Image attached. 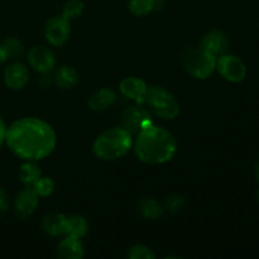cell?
Listing matches in <instances>:
<instances>
[{
	"label": "cell",
	"mask_w": 259,
	"mask_h": 259,
	"mask_svg": "<svg viewBox=\"0 0 259 259\" xmlns=\"http://www.w3.org/2000/svg\"><path fill=\"white\" fill-rule=\"evenodd\" d=\"M119 89H120V93L125 98L132 99V100L137 101V103L143 104V99L148 86H147V83L142 78L125 77L121 81L120 85H119Z\"/></svg>",
	"instance_id": "5bb4252c"
},
{
	"label": "cell",
	"mask_w": 259,
	"mask_h": 259,
	"mask_svg": "<svg viewBox=\"0 0 259 259\" xmlns=\"http://www.w3.org/2000/svg\"><path fill=\"white\" fill-rule=\"evenodd\" d=\"M185 207V199L180 195H171L166 199L163 205V210L171 212V214H177Z\"/></svg>",
	"instance_id": "484cf974"
},
{
	"label": "cell",
	"mask_w": 259,
	"mask_h": 259,
	"mask_svg": "<svg viewBox=\"0 0 259 259\" xmlns=\"http://www.w3.org/2000/svg\"><path fill=\"white\" fill-rule=\"evenodd\" d=\"M138 209L139 212L146 219L151 220L159 219L164 211L163 206L157 200H154L153 197H143V199H141V201L138 202Z\"/></svg>",
	"instance_id": "ac0fdd59"
},
{
	"label": "cell",
	"mask_w": 259,
	"mask_h": 259,
	"mask_svg": "<svg viewBox=\"0 0 259 259\" xmlns=\"http://www.w3.org/2000/svg\"><path fill=\"white\" fill-rule=\"evenodd\" d=\"M83 3L81 0H68L65 5H63L62 9V15L61 17L65 18L66 20H72L76 19L77 17H80L83 12Z\"/></svg>",
	"instance_id": "7402d4cb"
},
{
	"label": "cell",
	"mask_w": 259,
	"mask_h": 259,
	"mask_svg": "<svg viewBox=\"0 0 259 259\" xmlns=\"http://www.w3.org/2000/svg\"><path fill=\"white\" fill-rule=\"evenodd\" d=\"M177 151L176 138L171 132L153 123L142 129L134 141V152L139 161L162 164L171 161Z\"/></svg>",
	"instance_id": "7a4b0ae2"
},
{
	"label": "cell",
	"mask_w": 259,
	"mask_h": 259,
	"mask_svg": "<svg viewBox=\"0 0 259 259\" xmlns=\"http://www.w3.org/2000/svg\"><path fill=\"white\" fill-rule=\"evenodd\" d=\"M42 229L52 237L67 234V217L60 212H51L42 220Z\"/></svg>",
	"instance_id": "9a60e30c"
},
{
	"label": "cell",
	"mask_w": 259,
	"mask_h": 259,
	"mask_svg": "<svg viewBox=\"0 0 259 259\" xmlns=\"http://www.w3.org/2000/svg\"><path fill=\"white\" fill-rule=\"evenodd\" d=\"M200 47L218 58L227 53L228 47H229V39L222 30H211L202 37Z\"/></svg>",
	"instance_id": "7c38bea8"
},
{
	"label": "cell",
	"mask_w": 259,
	"mask_h": 259,
	"mask_svg": "<svg viewBox=\"0 0 259 259\" xmlns=\"http://www.w3.org/2000/svg\"><path fill=\"white\" fill-rule=\"evenodd\" d=\"M5 86L10 90H22L29 80V71L25 65L20 62H13L7 66L3 73Z\"/></svg>",
	"instance_id": "30bf717a"
},
{
	"label": "cell",
	"mask_w": 259,
	"mask_h": 259,
	"mask_svg": "<svg viewBox=\"0 0 259 259\" xmlns=\"http://www.w3.org/2000/svg\"><path fill=\"white\" fill-rule=\"evenodd\" d=\"M5 136H7V125H5L4 120L0 116V148L5 143Z\"/></svg>",
	"instance_id": "83f0119b"
},
{
	"label": "cell",
	"mask_w": 259,
	"mask_h": 259,
	"mask_svg": "<svg viewBox=\"0 0 259 259\" xmlns=\"http://www.w3.org/2000/svg\"><path fill=\"white\" fill-rule=\"evenodd\" d=\"M156 0H129V10L137 17L149 14L154 8Z\"/></svg>",
	"instance_id": "603a6c76"
},
{
	"label": "cell",
	"mask_w": 259,
	"mask_h": 259,
	"mask_svg": "<svg viewBox=\"0 0 259 259\" xmlns=\"http://www.w3.org/2000/svg\"><path fill=\"white\" fill-rule=\"evenodd\" d=\"M42 176V171L33 161H27L19 168V180L24 186L32 187L37 180Z\"/></svg>",
	"instance_id": "d6986e66"
},
{
	"label": "cell",
	"mask_w": 259,
	"mask_h": 259,
	"mask_svg": "<svg viewBox=\"0 0 259 259\" xmlns=\"http://www.w3.org/2000/svg\"><path fill=\"white\" fill-rule=\"evenodd\" d=\"M78 78L80 77L75 68L70 67V66H62L56 71L53 80L58 88L72 89L78 82Z\"/></svg>",
	"instance_id": "e0dca14e"
},
{
	"label": "cell",
	"mask_w": 259,
	"mask_h": 259,
	"mask_svg": "<svg viewBox=\"0 0 259 259\" xmlns=\"http://www.w3.org/2000/svg\"><path fill=\"white\" fill-rule=\"evenodd\" d=\"M133 146V136L123 126L106 129L96 137L93 152L103 161H116L125 156Z\"/></svg>",
	"instance_id": "3957f363"
},
{
	"label": "cell",
	"mask_w": 259,
	"mask_h": 259,
	"mask_svg": "<svg viewBox=\"0 0 259 259\" xmlns=\"http://www.w3.org/2000/svg\"><path fill=\"white\" fill-rule=\"evenodd\" d=\"M81 238L65 235L57 247V255L62 259H81L85 254Z\"/></svg>",
	"instance_id": "4fadbf2b"
},
{
	"label": "cell",
	"mask_w": 259,
	"mask_h": 259,
	"mask_svg": "<svg viewBox=\"0 0 259 259\" xmlns=\"http://www.w3.org/2000/svg\"><path fill=\"white\" fill-rule=\"evenodd\" d=\"M38 197L39 196L33 190V187L25 186V189L20 190L15 196L14 201V209L18 217L22 218V219L30 217L38 206V202H39Z\"/></svg>",
	"instance_id": "8fae6325"
},
{
	"label": "cell",
	"mask_w": 259,
	"mask_h": 259,
	"mask_svg": "<svg viewBox=\"0 0 259 259\" xmlns=\"http://www.w3.org/2000/svg\"><path fill=\"white\" fill-rule=\"evenodd\" d=\"M28 63L39 73H48L55 68L56 57L52 51L46 46H34L28 52Z\"/></svg>",
	"instance_id": "9c48e42d"
},
{
	"label": "cell",
	"mask_w": 259,
	"mask_h": 259,
	"mask_svg": "<svg viewBox=\"0 0 259 259\" xmlns=\"http://www.w3.org/2000/svg\"><path fill=\"white\" fill-rule=\"evenodd\" d=\"M143 104H147L152 113L158 118L172 120L180 114V104L174 95L162 86H148Z\"/></svg>",
	"instance_id": "5b68a950"
},
{
	"label": "cell",
	"mask_w": 259,
	"mask_h": 259,
	"mask_svg": "<svg viewBox=\"0 0 259 259\" xmlns=\"http://www.w3.org/2000/svg\"><path fill=\"white\" fill-rule=\"evenodd\" d=\"M70 22L63 17H53L45 25V37L50 45L61 47L70 38Z\"/></svg>",
	"instance_id": "ba28073f"
},
{
	"label": "cell",
	"mask_w": 259,
	"mask_h": 259,
	"mask_svg": "<svg viewBox=\"0 0 259 259\" xmlns=\"http://www.w3.org/2000/svg\"><path fill=\"white\" fill-rule=\"evenodd\" d=\"M32 187L33 190L37 192L38 196L47 197L50 196L53 192V190H55V182H53L52 179H50V177L40 176Z\"/></svg>",
	"instance_id": "cb8c5ba5"
},
{
	"label": "cell",
	"mask_w": 259,
	"mask_h": 259,
	"mask_svg": "<svg viewBox=\"0 0 259 259\" xmlns=\"http://www.w3.org/2000/svg\"><path fill=\"white\" fill-rule=\"evenodd\" d=\"M128 258L131 259H154L156 254L149 247L143 244H136L129 249Z\"/></svg>",
	"instance_id": "d4e9b609"
},
{
	"label": "cell",
	"mask_w": 259,
	"mask_h": 259,
	"mask_svg": "<svg viewBox=\"0 0 259 259\" xmlns=\"http://www.w3.org/2000/svg\"><path fill=\"white\" fill-rule=\"evenodd\" d=\"M217 70L219 71L224 80L233 83L242 82L247 77V66L239 57L234 55L224 53L218 57Z\"/></svg>",
	"instance_id": "52a82bcc"
},
{
	"label": "cell",
	"mask_w": 259,
	"mask_h": 259,
	"mask_svg": "<svg viewBox=\"0 0 259 259\" xmlns=\"http://www.w3.org/2000/svg\"><path fill=\"white\" fill-rule=\"evenodd\" d=\"M258 201H259V190H258Z\"/></svg>",
	"instance_id": "f546056e"
},
{
	"label": "cell",
	"mask_w": 259,
	"mask_h": 259,
	"mask_svg": "<svg viewBox=\"0 0 259 259\" xmlns=\"http://www.w3.org/2000/svg\"><path fill=\"white\" fill-rule=\"evenodd\" d=\"M89 230L88 220L80 215H71L67 217V234L73 237L82 238L85 237Z\"/></svg>",
	"instance_id": "44dd1931"
},
{
	"label": "cell",
	"mask_w": 259,
	"mask_h": 259,
	"mask_svg": "<svg viewBox=\"0 0 259 259\" xmlns=\"http://www.w3.org/2000/svg\"><path fill=\"white\" fill-rule=\"evenodd\" d=\"M116 101V94L110 89H100L95 91L89 99L88 105L94 111H104L106 109L111 108Z\"/></svg>",
	"instance_id": "2e32d148"
},
{
	"label": "cell",
	"mask_w": 259,
	"mask_h": 259,
	"mask_svg": "<svg viewBox=\"0 0 259 259\" xmlns=\"http://www.w3.org/2000/svg\"><path fill=\"white\" fill-rule=\"evenodd\" d=\"M181 63L185 70L195 78L205 80L217 70L215 56L201 47H189L181 52Z\"/></svg>",
	"instance_id": "277c9868"
},
{
	"label": "cell",
	"mask_w": 259,
	"mask_h": 259,
	"mask_svg": "<svg viewBox=\"0 0 259 259\" xmlns=\"http://www.w3.org/2000/svg\"><path fill=\"white\" fill-rule=\"evenodd\" d=\"M7 60H18L24 55V46L19 39L14 37H8L0 45Z\"/></svg>",
	"instance_id": "ffe728a7"
},
{
	"label": "cell",
	"mask_w": 259,
	"mask_h": 259,
	"mask_svg": "<svg viewBox=\"0 0 259 259\" xmlns=\"http://www.w3.org/2000/svg\"><path fill=\"white\" fill-rule=\"evenodd\" d=\"M254 175H255V179H257V182H258V184H259V161H258V163L255 164Z\"/></svg>",
	"instance_id": "f1b7e54d"
},
{
	"label": "cell",
	"mask_w": 259,
	"mask_h": 259,
	"mask_svg": "<svg viewBox=\"0 0 259 259\" xmlns=\"http://www.w3.org/2000/svg\"><path fill=\"white\" fill-rule=\"evenodd\" d=\"M9 209V196L7 191L0 187V212H5Z\"/></svg>",
	"instance_id": "4316f807"
},
{
	"label": "cell",
	"mask_w": 259,
	"mask_h": 259,
	"mask_svg": "<svg viewBox=\"0 0 259 259\" xmlns=\"http://www.w3.org/2000/svg\"><path fill=\"white\" fill-rule=\"evenodd\" d=\"M56 132L45 120L22 118L7 126L5 143L10 151L24 161H40L53 152Z\"/></svg>",
	"instance_id": "6da1fadb"
},
{
	"label": "cell",
	"mask_w": 259,
	"mask_h": 259,
	"mask_svg": "<svg viewBox=\"0 0 259 259\" xmlns=\"http://www.w3.org/2000/svg\"><path fill=\"white\" fill-rule=\"evenodd\" d=\"M149 124H152L151 113L141 103L129 106L121 114V126L132 136L134 134L137 136L142 129L148 126Z\"/></svg>",
	"instance_id": "8992f818"
}]
</instances>
